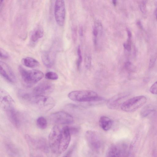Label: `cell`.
Masks as SVG:
<instances>
[{
	"mask_svg": "<svg viewBox=\"0 0 157 157\" xmlns=\"http://www.w3.org/2000/svg\"><path fill=\"white\" fill-rule=\"evenodd\" d=\"M71 135L68 126L62 128L58 125L53 126L48 138V143L52 153L57 155L63 153L69 144Z\"/></svg>",
	"mask_w": 157,
	"mask_h": 157,
	"instance_id": "6da1fadb",
	"label": "cell"
},
{
	"mask_svg": "<svg viewBox=\"0 0 157 157\" xmlns=\"http://www.w3.org/2000/svg\"><path fill=\"white\" fill-rule=\"evenodd\" d=\"M68 96L73 101L80 102L99 101L103 100L96 92L90 90L72 91L68 94Z\"/></svg>",
	"mask_w": 157,
	"mask_h": 157,
	"instance_id": "7a4b0ae2",
	"label": "cell"
},
{
	"mask_svg": "<svg viewBox=\"0 0 157 157\" xmlns=\"http://www.w3.org/2000/svg\"><path fill=\"white\" fill-rule=\"evenodd\" d=\"M19 71L25 85L30 87L42 79L44 76L43 73L36 70H27L20 66Z\"/></svg>",
	"mask_w": 157,
	"mask_h": 157,
	"instance_id": "3957f363",
	"label": "cell"
},
{
	"mask_svg": "<svg viewBox=\"0 0 157 157\" xmlns=\"http://www.w3.org/2000/svg\"><path fill=\"white\" fill-rule=\"evenodd\" d=\"M85 138L89 147L92 151L98 154L102 152L104 143L98 133L94 131L88 130L85 133Z\"/></svg>",
	"mask_w": 157,
	"mask_h": 157,
	"instance_id": "277c9868",
	"label": "cell"
},
{
	"mask_svg": "<svg viewBox=\"0 0 157 157\" xmlns=\"http://www.w3.org/2000/svg\"><path fill=\"white\" fill-rule=\"evenodd\" d=\"M28 102L36 105L40 110L44 112L51 110L56 104L55 101L51 97L35 95L33 93Z\"/></svg>",
	"mask_w": 157,
	"mask_h": 157,
	"instance_id": "5b68a950",
	"label": "cell"
},
{
	"mask_svg": "<svg viewBox=\"0 0 157 157\" xmlns=\"http://www.w3.org/2000/svg\"><path fill=\"white\" fill-rule=\"evenodd\" d=\"M130 145H128V144L124 141L113 144L108 150L107 156L111 157L129 156Z\"/></svg>",
	"mask_w": 157,
	"mask_h": 157,
	"instance_id": "8992f818",
	"label": "cell"
},
{
	"mask_svg": "<svg viewBox=\"0 0 157 157\" xmlns=\"http://www.w3.org/2000/svg\"><path fill=\"white\" fill-rule=\"evenodd\" d=\"M147 101L144 96L134 97L124 101L121 106L123 111L128 112L134 111L144 105Z\"/></svg>",
	"mask_w": 157,
	"mask_h": 157,
	"instance_id": "52a82bcc",
	"label": "cell"
},
{
	"mask_svg": "<svg viewBox=\"0 0 157 157\" xmlns=\"http://www.w3.org/2000/svg\"><path fill=\"white\" fill-rule=\"evenodd\" d=\"M54 13L55 20L58 25L60 26H63L66 15L64 0H56L54 5Z\"/></svg>",
	"mask_w": 157,
	"mask_h": 157,
	"instance_id": "ba28073f",
	"label": "cell"
},
{
	"mask_svg": "<svg viewBox=\"0 0 157 157\" xmlns=\"http://www.w3.org/2000/svg\"><path fill=\"white\" fill-rule=\"evenodd\" d=\"M50 118L53 122L63 124H70L74 121L73 117L69 113L63 111H59L52 114Z\"/></svg>",
	"mask_w": 157,
	"mask_h": 157,
	"instance_id": "9c48e42d",
	"label": "cell"
},
{
	"mask_svg": "<svg viewBox=\"0 0 157 157\" xmlns=\"http://www.w3.org/2000/svg\"><path fill=\"white\" fill-rule=\"evenodd\" d=\"M0 106L6 112L11 109H15V102L6 91L3 90H0Z\"/></svg>",
	"mask_w": 157,
	"mask_h": 157,
	"instance_id": "30bf717a",
	"label": "cell"
},
{
	"mask_svg": "<svg viewBox=\"0 0 157 157\" xmlns=\"http://www.w3.org/2000/svg\"><path fill=\"white\" fill-rule=\"evenodd\" d=\"M54 86L48 82H42L36 86L33 89V93L35 95H46L54 90Z\"/></svg>",
	"mask_w": 157,
	"mask_h": 157,
	"instance_id": "8fae6325",
	"label": "cell"
},
{
	"mask_svg": "<svg viewBox=\"0 0 157 157\" xmlns=\"http://www.w3.org/2000/svg\"><path fill=\"white\" fill-rule=\"evenodd\" d=\"M0 72L2 76L9 82L13 83L16 81V77L11 68L6 63L0 62Z\"/></svg>",
	"mask_w": 157,
	"mask_h": 157,
	"instance_id": "7c38bea8",
	"label": "cell"
},
{
	"mask_svg": "<svg viewBox=\"0 0 157 157\" xmlns=\"http://www.w3.org/2000/svg\"><path fill=\"white\" fill-rule=\"evenodd\" d=\"M127 93H121L117 94L110 98L107 101V105L110 109H117L121 106L124 102V99L128 95Z\"/></svg>",
	"mask_w": 157,
	"mask_h": 157,
	"instance_id": "4fadbf2b",
	"label": "cell"
},
{
	"mask_svg": "<svg viewBox=\"0 0 157 157\" xmlns=\"http://www.w3.org/2000/svg\"><path fill=\"white\" fill-rule=\"evenodd\" d=\"M8 119L12 124L16 128H19L21 120L19 114L15 109L6 112Z\"/></svg>",
	"mask_w": 157,
	"mask_h": 157,
	"instance_id": "5bb4252c",
	"label": "cell"
},
{
	"mask_svg": "<svg viewBox=\"0 0 157 157\" xmlns=\"http://www.w3.org/2000/svg\"><path fill=\"white\" fill-rule=\"evenodd\" d=\"M113 124L112 120L106 116H101L99 120V124L104 131H107L111 128Z\"/></svg>",
	"mask_w": 157,
	"mask_h": 157,
	"instance_id": "9a60e30c",
	"label": "cell"
},
{
	"mask_svg": "<svg viewBox=\"0 0 157 157\" xmlns=\"http://www.w3.org/2000/svg\"><path fill=\"white\" fill-rule=\"evenodd\" d=\"M23 64L26 67L34 68L38 67L39 65V62L36 59L30 57L24 58L22 60Z\"/></svg>",
	"mask_w": 157,
	"mask_h": 157,
	"instance_id": "2e32d148",
	"label": "cell"
},
{
	"mask_svg": "<svg viewBox=\"0 0 157 157\" xmlns=\"http://www.w3.org/2000/svg\"><path fill=\"white\" fill-rule=\"evenodd\" d=\"M43 35V29L41 27H38L35 29L32 32L30 39L32 41L35 42L39 39L42 38Z\"/></svg>",
	"mask_w": 157,
	"mask_h": 157,
	"instance_id": "e0dca14e",
	"label": "cell"
},
{
	"mask_svg": "<svg viewBox=\"0 0 157 157\" xmlns=\"http://www.w3.org/2000/svg\"><path fill=\"white\" fill-rule=\"evenodd\" d=\"M103 27L101 23L99 21H96L94 23L93 28V34L94 39H97L98 35H101L102 33Z\"/></svg>",
	"mask_w": 157,
	"mask_h": 157,
	"instance_id": "ac0fdd59",
	"label": "cell"
},
{
	"mask_svg": "<svg viewBox=\"0 0 157 157\" xmlns=\"http://www.w3.org/2000/svg\"><path fill=\"white\" fill-rule=\"evenodd\" d=\"M42 59L44 64L48 67H50L53 65L52 60L48 52L44 53L42 56Z\"/></svg>",
	"mask_w": 157,
	"mask_h": 157,
	"instance_id": "d6986e66",
	"label": "cell"
},
{
	"mask_svg": "<svg viewBox=\"0 0 157 157\" xmlns=\"http://www.w3.org/2000/svg\"><path fill=\"white\" fill-rule=\"evenodd\" d=\"M36 123L37 126L41 129L45 128L47 125L46 119L43 117H40L37 119Z\"/></svg>",
	"mask_w": 157,
	"mask_h": 157,
	"instance_id": "ffe728a7",
	"label": "cell"
},
{
	"mask_svg": "<svg viewBox=\"0 0 157 157\" xmlns=\"http://www.w3.org/2000/svg\"><path fill=\"white\" fill-rule=\"evenodd\" d=\"M6 149L10 155L15 156L18 154L17 149L14 145L12 144H8L6 145Z\"/></svg>",
	"mask_w": 157,
	"mask_h": 157,
	"instance_id": "44dd1931",
	"label": "cell"
},
{
	"mask_svg": "<svg viewBox=\"0 0 157 157\" xmlns=\"http://www.w3.org/2000/svg\"><path fill=\"white\" fill-rule=\"evenodd\" d=\"M153 111V109L150 106H147L142 110L141 113V115L143 117H146Z\"/></svg>",
	"mask_w": 157,
	"mask_h": 157,
	"instance_id": "7402d4cb",
	"label": "cell"
},
{
	"mask_svg": "<svg viewBox=\"0 0 157 157\" xmlns=\"http://www.w3.org/2000/svg\"><path fill=\"white\" fill-rule=\"evenodd\" d=\"M46 78L50 80H56L58 79V76L57 74L53 71H49L45 75Z\"/></svg>",
	"mask_w": 157,
	"mask_h": 157,
	"instance_id": "603a6c76",
	"label": "cell"
},
{
	"mask_svg": "<svg viewBox=\"0 0 157 157\" xmlns=\"http://www.w3.org/2000/svg\"><path fill=\"white\" fill-rule=\"evenodd\" d=\"M125 67L127 71L130 72H134L136 70L135 66L131 62L129 61L125 63Z\"/></svg>",
	"mask_w": 157,
	"mask_h": 157,
	"instance_id": "cb8c5ba5",
	"label": "cell"
},
{
	"mask_svg": "<svg viewBox=\"0 0 157 157\" xmlns=\"http://www.w3.org/2000/svg\"><path fill=\"white\" fill-rule=\"evenodd\" d=\"M77 53L78 56V59L77 61V68L78 69H79L82 60V57L81 55V52L80 46H79L78 48Z\"/></svg>",
	"mask_w": 157,
	"mask_h": 157,
	"instance_id": "d4e9b609",
	"label": "cell"
},
{
	"mask_svg": "<svg viewBox=\"0 0 157 157\" xmlns=\"http://www.w3.org/2000/svg\"><path fill=\"white\" fill-rule=\"evenodd\" d=\"M91 63V57L89 55H86L85 59V66L87 69L90 68Z\"/></svg>",
	"mask_w": 157,
	"mask_h": 157,
	"instance_id": "484cf974",
	"label": "cell"
},
{
	"mask_svg": "<svg viewBox=\"0 0 157 157\" xmlns=\"http://www.w3.org/2000/svg\"><path fill=\"white\" fill-rule=\"evenodd\" d=\"M140 7L141 12L143 14H145L147 12V7L145 1L141 2L140 4Z\"/></svg>",
	"mask_w": 157,
	"mask_h": 157,
	"instance_id": "4316f807",
	"label": "cell"
},
{
	"mask_svg": "<svg viewBox=\"0 0 157 157\" xmlns=\"http://www.w3.org/2000/svg\"><path fill=\"white\" fill-rule=\"evenodd\" d=\"M150 91L152 94H157V81L155 82L151 86Z\"/></svg>",
	"mask_w": 157,
	"mask_h": 157,
	"instance_id": "83f0119b",
	"label": "cell"
},
{
	"mask_svg": "<svg viewBox=\"0 0 157 157\" xmlns=\"http://www.w3.org/2000/svg\"><path fill=\"white\" fill-rule=\"evenodd\" d=\"M0 54L1 58L6 59L8 58L9 57V55L7 52L1 48H0Z\"/></svg>",
	"mask_w": 157,
	"mask_h": 157,
	"instance_id": "f1b7e54d",
	"label": "cell"
},
{
	"mask_svg": "<svg viewBox=\"0 0 157 157\" xmlns=\"http://www.w3.org/2000/svg\"><path fill=\"white\" fill-rule=\"evenodd\" d=\"M124 48L128 51H130L131 50V40H127L126 43L123 44Z\"/></svg>",
	"mask_w": 157,
	"mask_h": 157,
	"instance_id": "f546056e",
	"label": "cell"
},
{
	"mask_svg": "<svg viewBox=\"0 0 157 157\" xmlns=\"http://www.w3.org/2000/svg\"><path fill=\"white\" fill-rule=\"evenodd\" d=\"M69 129L71 135L76 134L79 131L78 128L75 127H69Z\"/></svg>",
	"mask_w": 157,
	"mask_h": 157,
	"instance_id": "4dcf8cb0",
	"label": "cell"
},
{
	"mask_svg": "<svg viewBox=\"0 0 157 157\" xmlns=\"http://www.w3.org/2000/svg\"><path fill=\"white\" fill-rule=\"evenodd\" d=\"M156 59V57L155 56H153L152 58L150 59V62H149V68L152 67L154 65Z\"/></svg>",
	"mask_w": 157,
	"mask_h": 157,
	"instance_id": "1f68e13d",
	"label": "cell"
},
{
	"mask_svg": "<svg viewBox=\"0 0 157 157\" xmlns=\"http://www.w3.org/2000/svg\"><path fill=\"white\" fill-rule=\"evenodd\" d=\"M74 147L72 146L67 152L64 156H70L71 154L72 153L74 149Z\"/></svg>",
	"mask_w": 157,
	"mask_h": 157,
	"instance_id": "d6a6232c",
	"label": "cell"
},
{
	"mask_svg": "<svg viewBox=\"0 0 157 157\" xmlns=\"http://www.w3.org/2000/svg\"><path fill=\"white\" fill-rule=\"evenodd\" d=\"M73 36L74 40H75L77 37V31L75 28H74L73 30Z\"/></svg>",
	"mask_w": 157,
	"mask_h": 157,
	"instance_id": "836d02e7",
	"label": "cell"
},
{
	"mask_svg": "<svg viewBox=\"0 0 157 157\" xmlns=\"http://www.w3.org/2000/svg\"><path fill=\"white\" fill-rule=\"evenodd\" d=\"M128 38V39H131L132 36V34L130 30L128 29H127Z\"/></svg>",
	"mask_w": 157,
	"mask_h": 157,
	"instance_id": "e575fe53",
	"label": "cell"
},
{
	"mask_svg": "<svg viewBox=\"0 0 157 157\" xmlns=\"http://www.w3.org/2000/svg\"><path fill=\"white\" fill-rule=\"evenodd\" d=\"M136 25L137 27L140 29H143V27L141 22L140 20L136 22Z\"/></svg>",
	"mask_w": 157,
	"mask_h": 157,
	"instance_id": "d590c367",
	"label": "cell"
},
{
	"mask_svg": "<svg viewBox=\"0 0 157 157\" xmlns=\"http://www.w3.org/2000/svg\"><path fill=\"white\" fill-rule=\"evenodd\" d=\"M79 33L80 36H82L83 35V31L82 28L81 27L80 28L79 30Z\"/></svg>",
	"mask_w": 157,
	"mask_h": 157,
	"instance_id": "8d00e7d4",
	"label": "cell"
},
{
	"mask_svg": "<svg viewBox=\"0 0 157 157\" xmlns=\"http://www.w3.org/2000/svg\"><path fill=\"white\" fill-rule=\"evenodd\" d=\"M155 13L156 19L157 20V2H156L155 4Z\"/></svg>",
	"mask_w": 157,
	"mask_h": 157,
	"instance_id": "74e56055",
	"label": "cell"
},
{
	"mask_svg": "<svg viewBox=\"0 0 157 157\" xmlns=\"http://www.w3.org/2000/svg\"><path fill=\"white\" fill-rule=\"evenodd\" d=\"M117 2V0H112L114 6L116 5Z\"/></svg>",
	"mask_w": 157,
	"mask_h": 157,
	"instance_id": "f35d334b",
	"label": "cell"
},
{
	"mask_svg": "<svg viewBox=\"0 0 157 157\" xmlns=\"http://www.w3.org/2000/svg\"><path fill=\"white\" fill-rule=\"evenodd\" d=\"M3 1L4 0H0L1 4L2 3H3Z\"/></svg>",
	"mask_w": 157,
	"mask_h": 157,
	"instance_id": "ab89813d",
	"label": "cell"
},
{
	"mask_svg": "<svg viewBox=\"0 0 157 157\" xmlns=\"http://www.w3.org/2000/svg\"><path fill=\"white\" fill-rule=\"evenodd\" d=\"M18 0L20 1H21V0Z\"/></svg>",
	"mask_w": 157,
	"mask_h": 157,
	"instance_id": "60d3db41",
	"label": "cell"
}]
</instances>
